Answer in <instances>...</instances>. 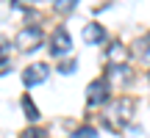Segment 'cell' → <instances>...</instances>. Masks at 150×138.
<instances>
[{"mask_svg":"<svg viewBox=\"0 0 150 138\" xmlns=\"http://www.w3.org/2000/svg\"><path fill=\"white\" fill-rule=\"evenodd\" d=\"M42 39H45V33H42V28H39V25H25L22 31H17L14 44L20 50H25V53H31V50H36L39 44H42Z\"/></svg>","mask_w":150,"mask_h":138,"instance_id":"1","label":"cell"},{"mask_svg":"<svg viewBox=\"0 0 150 138\" xmlns=\"http://www.w3.org/2000/svg\"><path fill=\"white\" fill-rule=\"evenodd\" d=\"M108 89H111V83H108L106 77L92 80L89 89H86V102H89V105H103V102L108 100Z\"/></svg>","mask_w":150,"mask_h":138,"instance_id":"2","label":"cell"},{"mask_svg":"<svg viewBox=\"0 0 150 138\" xmlns=\"http://www.w3.org/2000/svg\"><path fill=\"white\" fill-rule=\"evenodd\" d=\"M47 64H31L28 69H22V83L31 89V86H39V83H45L47 80Z\"/></svg>","mask_w":150,"mask_h":138,"instance_id":"3","label":"cell"},{"mask_svg":"<svg viewBox=\"0 0 150 138\" xmlns=\"http://www.w3.org/2000/svg\"><path fill=\"white\" fill-rule=\"evenodd\" d=\"M72 50V42H70V33L64 31V28H59V31L53 33V39H50V53L56 55V58H61V55H67Z\"/></svg>","mask_w":150,"mask_h":138,"instance_id":"4","label":"cell"},{"mask_svg":"<svg viewBox=\"0 0 150 138\" xmlns=\"http://www.w3.org/2000/svg\"><path fill=\"white\" fill-rule=\"evenodd\" d=\"M106 61H108V66H125L128 64V47H122L120 42H114L111 47L106 50Z\"/></svg>","mask_w":150,"mask_h":138,"instance_id":"5","label":"cell"},{"mask_svg":"<svg viewBox=\"0 0 150 138\" xmlns=\"http://www.w3.org/2000/svg\"><path fill=\"white\" fill-rule=\"evenodd\" d=\"M83 42L86 44H100V42H106V28L97 25V22L83 25Z\"/></svg>","mask_w":150,"mask_h":138,"instance_id":"6","label":"cell"},{"mask_svg":"<svg viewBox=\"0 0 150 138\" xmlns=\"http://www.w3.org/2000/svg\"><path fill=\"white\" fill-rule=\"evenodd\" d=\"M131 108H134V102L125 100V97L117 102V105H114V116H117V122H120V124H125V122L131 119Z\"/></svg>","mask_w":150,"mask_h":138,"instance_id":"7","label":"cell"},{"mask_svg":"<svg viewBox=\"0 0 150 138\" xmlns=\"http://www.w3.org/2000/svg\"><path fill=\"white\" fill-rule=\"evenodd\" d=\"M22 111H25V116L28 119H31V122H39V116H42V113H39V108L36 105H33V100H31V97H28V94H22Z\"/></svg>","mask_w":150,"mask_h":138,"instance_id":"8","label":"cell"},{"mask_svg":"<svg viewBox=\"0 0 150 138\" xmlns=\"http://www.w3.org/2000/svg\"><path fill=\"white\" fill-rule=\"evenodd\" d=\"M131 77V72H128V69H125V66H108V83H111V80H120V83H125V80H128Z\"/></svg>","mask_w":150,"mask_h":138,"instance_id":"9","label":"cell"},{"mask_svg":"<svg viewBox=\"0 0 150 138\" xmlns=\"http://www.w3.org/2000/svg\"><path fill=\"white\" fill-rule=\"evenodd\" d=\"M8 53H11V42H8L6 36H0V64H6Z\"/></svg>","mask_w":150,"mask_h":138,"instance_id":"10","label":"cell"},{"mask_svg":"<svg viewBox=\"0 0 150 138\" xmlns=\"http://www.w3.org/2000/svg\"><path fill=\"white\" fill-rule=\"evenodd\" d=\"M75 138H97V130L95 127H78L75 130Z\"/></svg>","mask_w":150,"mask_h":138,"instance_id":"11","label":"cell"},{"mask_svg":"<svg viewBox=\"0 0 150 138\" xmlns=\"http://www.w3.org/2000/svg\"><path fill=\"white\" fill-rule=\"evenodd\" d=\"M20 138H45V130H39V127H28V130H22Z\"/></svg>","mask_w":150,"mask_h":138,"instance_id":"12","label":"cell"},{"mask_svg":"<svg viewBox=\"0 0 150 138\" xmlns=\"http://www.w3.org/2000/svg\"><path fill=\"white\" fill-rule=\"evenodd\" d=\"M75 66H78L75 61H64V64H59V72H61V75H72Z\"/></svg>","mask_w":150,"mask_h":138,"instance_id":"13","label":"cell"},{"mask_svg":"<svg viewBox=\"0 0 150 138\" xmlns=\"http://www.w3.org/2000/svg\"><path fill=\"white\" fill-rule=\"evenodd\" d=\"M75 8V0H67V3H56V11H72Z\"/></svg>","mask_w":150,"mask_h":138,"instance_id":"14","label":"cell"}]
</instances>
